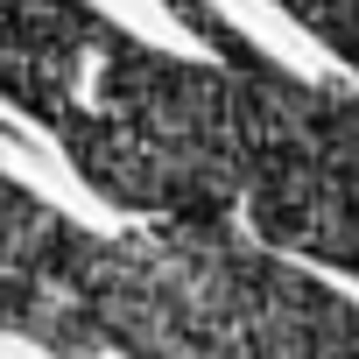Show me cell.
<instances>
[{"mask_svg":"<svg viewBox=\"0 0 359 359\" xmlns=\"http://www.w3.org/2000/svg\"><path fill=\"white\" fill-rule=\"evenodd\" d=\"M99 338L113 359H359V303L226 226L106 233Z\"/></svg>","mask_w":359,"mask_h":359,"instance_id":"cell-1","label":"cell"},{"mask_svg":"<svg viewBox=\"0 0 359 359\" xmlns=\"http://www.w3.org/2000/svg\"><path fill=\"white\" fill-rule=\"evenodd\" d=\"M141 36L99 15L92 0H0V99L29 113L50 141H64L85 113L99 78Z\"/></svg>","mask_w":359,"mask_h":359,"instance_id":"cell-4","label":"cell"},{"mask_svg":"<svg viewBox=\"0 0 359 359\" xmlns=\"http://www.w3.org/2000/svg\"><path fill=\"white\" fill-rule=\"evenodd\" d=\"M106 233L78 226L0 169V331L50 359H106L99 338Z\"/></svg>","mask_w":359,"mask_h":359,"instance_id":"cell-3","label":"cell"},{"mask_svg":"<svg viewBox=\"0 0 359 359\" xmlns=\"http://www.w3.org/2000/svg\"><path fill=\"white\" fill-rule=\"evenodd\" d=\"M240 212L261 247L359 282V92L289 64L261 78Z\"/></svg>","mask_w":359,"mask_h":359,"instance_id":"cell-2","label":"cell"},{"mask_svg":"<svg viewBox=\"0 0 359 359\" xmlns=\"http://www.w3.org/2000/svg\"><path fill=\"white\" fill-rule=\"evenodd\" d=\"M275 8H282L296 29H310V36L359 78V0H275Z\"/></svg>","mask_w":359,"mask_h":359,"instance_id":"cell-5","label":"cell"}]
</instances>
